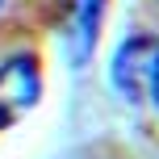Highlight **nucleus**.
Segmentation results:
<instances>
[{"instance_id": "2", "label": "nucleus", "mask_w": 159, "mask_h": 159, "mask_svg": "<svg viewBox=\"0 0 159 159\" xmlns=\"http://www.w3.org/2000/svg\"><path fill=\"white\" fill-rule=\"evenodd\" d=\"M155 59H159V42L155 38H130L117 46L113 55V88L121 96H143L151 88V75H155Z\"/></svg>"}, {"instance_id": "5", "label": "nucleus", "mask_w": 159, "mask_h": 159, "mask_svg": "<svg viewBox=\"0 0 159 159\" xmlns=\"http://www.w3.org/2000/svg\"><path fill=\"white\" fill-rule=\"evenodd\" d=\"M0 8H4V0H0Z\"/></svg>"}, {"instance_id": "4", "label": "nucleus", "mask_w": 159, "mask_h": 159, "mask_svg": "<svg viewBox=\"0 0 159 159\" xmlns=\"http://www.w3.org/2000/svg\"><path fill=\"white\" fill-rule=\"evenodd\" d=\"M151 96H155V105H159V59H155V75H151Z\"/></svg>"}, {"instance_id": "1", "label": "nucleus", "mask_w": 159, "mask_h": 159, "mask_svg": "<svg viewBox=\"0 0 159 159\" xmlns=\"http://www.w3.org/2000/svg\"><path fill=\"white\" fill-rule=\"evenodd\" d=\"M42 92V75H38V59L34 55H13L0 63V130L13 126Z\"/></svg>"}, {"instance_id": "3", "label": "nucleus", "mask_w": 159, "mask_h": 159, "mask_svg": "<svg viewBox=\"0 0 159 159\" xmlns=\"http://www.w3.org/2000/svg\"><path fill=\"white\" fill-rule=\"evenodd\" d=\"M67 8H71V42H75V55L84 59L88 50L96 46V25H101V8L105 0H67Z\"/></svg>"}]
</instances>
